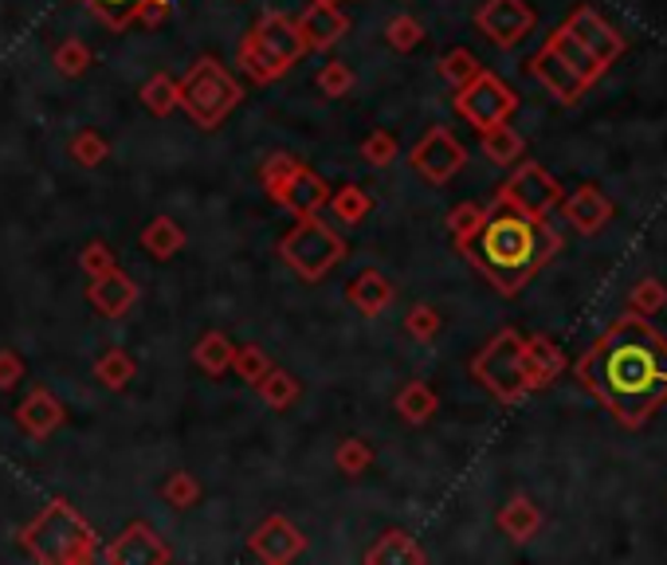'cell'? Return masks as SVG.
I'll return each instance as SVG.
<instances>
[{
  "label": "cell",
  "mask_w": 667,
  "mask_h": 565,
  "mask_svg": "<svg viewBox=\"0 0 667 565\" xmlns=\"http://www.w3.org/2000/svg\"><path fill=\"white\" fill-rule=\"evenodd\" d=\"M578 377L624 428H641L667 401V338L644 314H624L578 361Z\"/></svg>",
  "instance_id": "1"
},
{
  "label": "cell",
  "mask_w": 667,
  "mask_h": 565,
  "mask_svg": "<svg viewBox=\"0 0 667 565\" xmlns=\"http://www.w3.org/2000/svg\"><path fill=\"white\" fill-rule=\"evenodd\" d=\"M558 248V232L542 216H531L503 200L499 213L483 216V225L475 228L471 260L488 271L506 295H514Z\"/></svg>",
  "instance_id": "2"
},
{
  "label": "cell",
  "mask_w": 667,
  "mask_h": 565,
  "mask_svg": "<svg viewBox=\"0 0 667 565\" xmlns=\"http://www.w3.org/2000/svg\"><path fill=\"white\" fill-rule=\"evenodd\" d=\"M479 373L488 377V385H495L506 401L523 396L531 385H526V346L518 341V334H503L488 358L479 361Z\"/></svg>",
  "instance_id": "3"
},
{
  "label": "cell",
  "mask_w": 667,
  "mask_h": 565,
  "mask_svg": "<svg viewBox=\"0 0 667 565\" xmlns=\"http://www.w3.org/2000/svg\"><path fill=\"white\" fill-rule=\"evenodd\" d=\"M503 200L531 216H546L561 200V185L538 165H523V173L503 188Z\"/></svg>",
  "instance_id": "4"
},
{
  "label": "cell",
  "mask_w": 667,
  "mask_h": 565,
  "mask_svg": "<svg viewBox=\"0 0 667 565\" xmlns=\"http://www.w3.org/2000/svg\"><path fill=\"white\" fill-rule=\"evenodd\" d=\"M566 28L589 47V52H593V59L601 63L604 72H609V67H613V63L624 55V36L616 32L613 24H604L593 9H578L573 17L566 20Z\"/></svg>",
  "instance_id": "5"
},
{
  "label": "cell",
  "mask_w": 667,
  "mask_h": 565,
  "mask_svg": "<svg viewBox=\"0 0 667 565\" xmlns=\"http://www.w3.org/2000/svg\"><path fill=\"white\" fill-rule=\"evenodd\" d=\"M463 110H468V118L475 126L491 130V126H499L514 110V95L499 79H488V75H483V79L463 95Z\"/></svg>",
  "instance_id": "6"
},
{
  "label": "cell",
  "mask_w": 667,
  "mask_h": 565,
  "mask_svg": "<svg viewBox=\"0 0 667 565\" xmlns=\"http://www.w3.org/2000/svg\"><path fill=\"white\" fill-rule=\"evenodd\" d=\"M479 24L488 28L495 44L511 47V44H518L526 32H531L534 12L526 9L523 0H491L488 9H483V17H479Z\"/></svg>",
  "instance_id": "7"
},
{
  "label": "cell",
  "mask_w": 667,
  "mask_h": 565,
  "mask_svg": "<svg viewBox=\"0 0 667 565\" xmlns=\"http://www.w3.org/2000/svg\"><path fill=\"white\" fill-rule=\"evenodd\" d=\"M566 216L569 225L578 228V232H601L604 225H609V216H613V205H609V197H604L597 185H581L573 197L566 200Z\"/></svg>",
  "instance_id": "8"
},
{
  "label": "cell",
  "mask_w": 667,
  "mask_h": 565,
  "mask_svg": "<svg viewBox=\"0 0 667 565\" xmlns=\"http://www.w3.org/2000/svg\"><path fill=\"white\" fill-rule=\"evenodd\" d=\"M550 52L558 55V59L566 63L569 72H573L581 83H586V87H593V83L604 75V67L593 59V52H589V47L581 44V40L573 36V32H569V28H558V32H554V40H550Z\"/></svg>",
  "instance_id": "9"
},
{
  "label": "cell",
  "mask_w": 667,
  "mask_h": 565,
  "mask_svg": "<svg viewBox=\"0 0 667 565\" xmlns=\"http://www.w3.org/2000/svg\"><path fill=\"white\" fill-rule=\"evenodd\" d=\"M531 67H534V75H538V79L554 90V99H561V102H578L581 95H586V90H589L586 83H581L578 75L569 72L566 63H561L558 55L550 52V44L542 47V55L531 63Z\"/></svg>",
  "instance_id": "10"
},
{
  "label": "cell",
  "mask_w": 667,
  "mask_h": 565,
  "mask_svg": "<svg viewBox=\"0 0 667 565\" xmlns=\"http://www.w3.org/2000/svg\"><path fill=\"white\" fill-rule=\"evenodd\" d=\"M558 373H561V354L554 350L550 341L534 338L531 350H526V385H550Z\"/></svg>",
  "instance_id": "11"
},
{
  "label": "cell",
  "mask_w": 667,
  "mask_h": 565,
  "mask_svg": "<svg viewBox=\"0 0 667 565\" xmlns=\"http://www.w3.org/2000/svg\"><path fill=\"white\" fill-rule=\"evenodd\" d=\"M542 526V514L534 511V502H526V499H514L511 507L503 511V530L511 534V539H531L534 530Z\"/></svg>",
  "instance_id": "12"
},
{
  "label": "cell",
  "mask_w": 667,
  "mask_h": 565,
  "mask_svg": "<svg viewBox=\"0 0 667 565\" xmlns=\"http://www.w3.org/2000/svg\"><path fill=\"white\" fill-rule=\"evenodd\" d=\"M664 303H667V287L659 283V279H641V283L632 287V314L652 318Z\"/></svg>",
  "instance_id": "13"
},
{
  "label": "cell",
  "mask_w": 667,
  "mask_h": 565,
  "mask_svg": "<svg viewBox=\"0 0 667 565\" xmlns=\"http://www.w3.org/2000/svg\"><path fill=\"white\" fill-rule=\"evenodd\" d=\"M488 153L495 157V162H514L518 153H523V142L506 130V126H491V134H488Z\"/></svg>",
  "instance_id": "14"
},
{
  "label": "cell",
  "mask_w": 667,
  "mask_h": 565,
  "mask_svg": "<svg viewBox=\"0 0 667 565\" xmlns=\"http://www.w3.org/2000/svg\"><path fill=\"white\" fill-rule=\"evenodd\" d=\"M83 4H90V9L99 12V17H107L110 24H127L145 0H83Z\"/></svg>",
  "instance_id": "15"
}]
</instances>
